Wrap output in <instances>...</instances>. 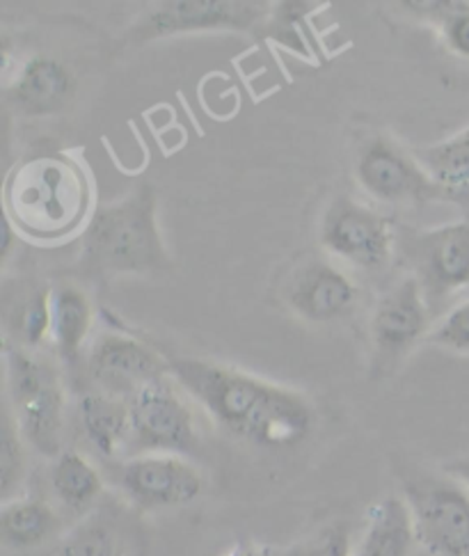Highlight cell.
<instances>
[{
	"label": "cell",
	"instance_id": "6da1fadb",
	"mask_svg": "<svg viewBox=\"0 0 469 556\" xmlns=\"http://www.w3.org/2000/svg\"><path fill=\"white\" fill-rule=\"evenodd\" d=\"M169 376L218 429L252 446L284 452L314 431L309 399L282 384L200 357L169 359Z\"/></svg>",
	"mask_w": 469,
	"mask_h": 556
},
{
	"label": "cell",
	"instance_id": "7a4b0ae2",
	"mask_svg": "<svg viewBox=\"0 0 469 556\" xmlns=\"http://www.w3.org/2000/svg\"><path fill=\"white\" fill-rule=\"evenodd\" d=\"M3 206L16 233L37 243L65 241L92 218V181L74 156H26L5 177Z\"/></svg>",
	"mask_w": 469,
	"mask_h": 556
},
{
	"label": "cell",
	"instance_id": "3957f363",
	"mask_svg": "<svg viewBox=\"0 0 469 556\" xmlns=\"http://www.w3.org/2000/svg\"><path fill=\"white\" fill-rule=\"evenodd\" d=\"M156 208V190L147 181L119 202L99 206L83 231L76 264L80 277L111 282L122 275H159L173 268Z\"/></svg>",
	"mask_w": 469,
	"mask_h": 556
},
{
	"label": "cell",
	"instance_id": "277c9868",
	"mask_svg": "<svg viewBox=\"0 0 469 556\" xmlns=\"http://www.w3.org/2000/svg\"><path fill=\"white\" fill-rule=\"evenodd\" d=\"M8 396L26 444L45 458L62 454L65 431V390L53 362L33 351L5 344Z\"/></svg>",
	"mask_w": 469,
	"mask_h": 556
},
{
	"label": "cell",
	"instance_id": "5b68a950",
	"mask_svg": "<svg viewBox=\"0 0 469 556\" xmlns=\"http://www.w3.org/2000/svg\"><path fill=\"white\" fill-rule=\"evenodd\" d=\"M183 394L179 382L167 374L147 382L126 401L131 415L129 446L136 456L175 454L186 458L198 452V421Z\"/></svg>",
	"mask_w": 469,
	"mask_h": 556
},
{
	"label": "cell",
	"instance_id": "8992f818",
	"mask_svg": "<svg viewBox=\"0 0 469 556\" xmlns=\"http://www.w3.org/2000/svg\"><path fill=\"white\" fill-rule=\"evenodd\" d=\"M403 490L415 541L433 556H469V490L438 477L408 479Z\"/></svg>",
	"mask_w": 469,
	"mask_h": 556
},
{
	"label": "cell",
	"instance_id": "52a82bcc",
	"mask_svg": "<svg viewBox=\"0 0 469 556\" xmlns=\"http://www.w3.org/2000/svg\"><path fill=\"white\" fill-rule=\"evenodd\" d=\"M270 5L254 0H175L142 14L126 33L131 47L144 41L195 33H248L270 14Z\"/></svg>",
	"mask_w": 469,
	"mask_h": 556
},
{
	"label": "cell",
	"instance_id": "ba28073f",
	"mask_svg": "<svg viewBox=\"0 0 469 556\" xmlns=\"http://www.w3.org/2000/svg\"><path fill=\"white\" fill-rule=\"evenodd\" d=\"M321 245L359 270H385L394 254V227L390 218L355 198L339 195L321 220Z\"/></svg>",
	"mask_w": 469,
	"mask_h": 556
},
{
	"label": "cell",
	"instance_id": "9c48e42d",
	"mask_svg": "<svg viewBox=\"0 0 469 556\" xmlns=\"http://www.w3.org/2000/svg\"><path fill=\"white\" fill-rule=\"evenodd\" d=\"M431 307L415 275L403 277L373 307L369 337L373 369L388 374L419 341L431 334Z\"/></svg>",
	"mask_w": 469,
	"mask_h": 556
},
{
	"label": "cell",
	"instance_id": "30bf717a",
	"mask_svg": "<svg viewBox=\"0 0 469 556\" xmlns=\"http://www.w3.org/2000/svg\"><path fill=\"white\" fill-rule=\"evenodd\" d=\"M355 177L362 190L385 204L442 202L440 190L423 173L413 152L390 136H373L362 144L355 161Z\"/></svg>",
	"mask_w": 469,
	"mask_h": 556
},
{
	"label": "cell",
	"instance_id": "8fae6325",
	"mask_svg": "<svg viewBox=\"0 0 469 556\" xmlns=\"http://www.w3.org/2000/svg\"><path fill=\"white\" fill-rule=\"evenodd\" d=\"M119 490L140 510H163L193 504L204 493L200 469L175 454H140L117 475Z\"/></svg>",
	"mask_w": 469,
	"mask_h": 556
},
{
	"label": "cell",
	"instance_id": "7c38bea8",
	"mask_svg": "<svg viewBox=\"0 0 469 556\" xmlns=\"http://www.w3.org/2000/svg\"><path fill=\"white\" fill-rule=\"evenodd\" d=\"M284 298L295 316L307 324L328 326L355 314L359 307V287L334 262L314 256L293 270Z\"/></svg>",
	"mask_w": 469,
	"mask_h": 556
},
{
	"label": "cell",
	"instance_id": "4fadbf2b",
	"mask_svg": "<svg viewBox=\"0 0 469 556\" xmlns=\"http://www.w3.org/2000/svg\"><path fill=\"white\" fill-rule=\"evenodd\" d=\"M88 374L99 392L129 401L147 382L167 376L169 362L131 334L105 332L88 353Z\"/></svg>",
	"mask_w": 469,
	"mask_h": 556
},
{
	"label": "cell",
	"instance_id": "5bb4252c",
	"mask_svg": "<svg viewBox=\"0 0 469 556\" xmlns=\"http://www.w3.org/2000/svg\"><path fill=\"white\" fill-rule=\"evenodd\" d=\"M415 266L429 307L469 289V220L423 231L415 243Z\"/></svg>",
	"mask_w": 469,
	"mask_h": 556
},
{
	"label": "cell",
	"instance_id": "9a60e30c",
	"mask_svg": "<svg viewBox=\"0 0 469 556\" xmlns=\"http://www.w3.org/2000/svg\"><path fill=\"white\" fill-rule=\"evenodd\" d=\"M76 94V76L65 62L35 55L21 64L8 88V101L26 117H51L65 111Z\"/></svg>",
	"mask_w": 469,
	"mask_h": 556
},
{
	"label": "cell",
	"instance_id": "2e32d148",
	"mask_svg": "<svg viewBox=\"0 0 469 556\" xmlns=\"http://www.w3.org/2000/svg\"><path fill=\"white\" fill-rule=\"evenodd\" d=\"M440 190L442 202H449L462 211L469 220V126L454 138L410 149Z\"/></svg>",
	"mask_w": 469,
	"mask_h": 556
},
{
	"label": "cell",
	"instance_id": "e0dca14e",
	"mask_svg": "<svg viewBox=\"0 0 469 556\" xmlns=\"http://www.w3.org/2000/svg\"><path fill=\"white\" fill-rule=\"evenodd\" d=\"M94 309L88 291L74 282L51 287V344L62 362H76L92 332Z\"/></svg>",
	"mask_w": 469,
	"mask_h": 556
},
{
	"label": "cell",
	"instance_id": "ac0fdd59",
	"mask_svg": "<svg viewBox=\"0 0 469 556\" xmlns=\"http://www.w3.org/2000/svg\"><path fill=\"white\" fill-rule=\"evenodd\" d=\"M80 429L103 458H115L122 448H129L131 415L129 403L105 392H85L78 399Z\"/></svg>",
	"mask_w": 469,
	"mask_h": 556
},
{
	"label": "cell",
	"instance_id": "d6986e66",
	"mask_svg": "<svg viewBox=\"0 0 469 556\" xmlns=\"http://www.w3.org/2000/svg\"><path fill=\"white\" fill-rule=\"evenodd\" d=\"M415 543L408 504L398 497H385L369 506L353 556H410Z\"/></svg>",
	"mask_w": 469,
	"mask_h": 556
},
{
	"label": "cell",
	"instance_id": "ffe728a7",
	"mask_svg": "<svg viewBox=\"0 0 469 556\" xmlns=\"http://www.w3.org/2000/svg\"><path fill=\"white\" fill-rule=\"evenodd\" d=\"M58 527L53 506L37 497H16L0 510V539L10 549H37L55 536Z\"/></svg>",
	"mask_w": 469,
	"mask_h": 556
},
{
	"label": "cell",
	"instance_id": "44dd1931",
	"mask_svg": "<svg viewBox=\"0 0 469 556\" xmlns=\"http://www.w3.org/2000/svg\"><path fill=\"white\" fill-rule=\"evenodd\" d=\"M51 485L58 502L72 513L90 510L103 493L99 469L78 452H62L51 469Z\"/></svg>",
	"mask_w": 469,
	"mask_h": 556
},
{
	"label": "cell",
	"instance_id": "7402d4cb",
	"mask_svg": "<svg viewBox=\"0 0 469 556\" xmlns=\"http://www.w3.org/2000/svg\"><path fill=\"white\" fill-rule=\"evenodd\" d=\"M8 326L14 337V346L35 351L51 334V289L35 287L18 295L8 312Z\"/></svg>",
	"mask_w": 469,
	"mask_h": 556
},
{
	"label": "cell",
	"instance_id": "603a6c76",
	"mask_svg": "<svg viewBox=\"0 0 469 556\" xmlns=\"http://www.w3.org/2000/svg\"><path fill=\"white\" fill-rule=\"evenodd\" d=\"M55 556H126V543L113 520L90 516L60 541Z\"/></svg>",
	"mask_w": 469,
	"mask_h": 556
},
{
	"label": "cell",
	"instance_id": "cb8c5ba5",
	"mask_svg": "<svg viewBox=\"0 0 469 556\" xmlns=\"http://www.w3.org/2000/svg\"><path fill=\"white\" fill-rule=\"evenodd\" d=\"M26 440L18 431V424L10 403L3 405V426H0V495L3 504L16 500L14 495L26 479Z\"/></svg>",
	"mask_w": 469,
	"mask_h": 556
},
{
	"label": "cell",
	"instance_id": "d4e9b609",
	"mask_svg": "<svg viewBox=\"0 0 469 556\" xmlns=\"http://www.w3.org/2000/svg\"><path fill=\"white\" fill-rule=\"evenodd\" d=\"M429 341L433 346L469 355V298L440 320Z\"/></svg>",
	"mask_w": 469,
	"mask_h": 556
},
{
	"label": "cell",
	"instance_id": "484cf974",
	"mask_svg": "<svg viewBox=\"0 0 469 556\" xmlns=\"http://www.w3.org/2000/svg\"><path fill=\"white\" fill-rule=\"evenodd\" d=\"M287 556H353L348 531L341 525L326 527L314 539L291 547Z\"/></svg>",
	"mask_w": 469,
	"mask_h": 556
},
{
	"label": "cell",
	"instance_id": "4316f807",
	"mask_svg": "<svg viewBox=\"0 0 469 556\" xmlns=\"http://www.w3.org/2000/svg\"><path fill=\"white\" fill-rule=\"evenodd\" d=\"M440 30L449 51L469 60V5L456 3L449 14L440 18Z\"/></svg>",
	"mask_w": 469,
	"mask_h": 556
},
{
	"label": "cell",
	"instance_id": "83f0119b",
	"mask_svg": "<svg viewBox=\"0 0 469 556\" xmlns=\"http://www.w3.org/2000/svg\"><path fill=\"white\" fill-rule=\"evenodd\" d=\"M444 472L469 490V458H458V460L446 463Z\"/></svg>",
	"mask_w": 469,
	"mask_h": 556
},
{
	"label": "cell",
	"instance_id": "f1b7e54d",
	"mask_svg": "<svg viewBox=\"0 0 469 556\" xmlns=\"http://www.w3.org/2000/svg\"><path fill=\"white\" fill-rule=\"evenodd\" d=\"M223 556H270V554L259 545H254L250 541H241V543L233 545L229 552H225Z\"/></svg>",
	"mask_w": 469,
	"mask_h": 556
}]
</instances>
